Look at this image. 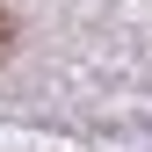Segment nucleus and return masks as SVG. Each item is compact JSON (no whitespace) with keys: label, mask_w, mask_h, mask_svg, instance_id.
Returning <instances> with one entry per match:
<instances>
[{"label":"nucleus","mask_w":152,"mask_h":152,"mask_svg":"<svg viewBox=\"0 0 152 152\" xmlns=\"http://www.w3.org/2000/svg\"><path fill=\"white\" fill-rule=\"evenodd\" d=\"M7 44H15V22H7V7H0V58H7Z\"/></svg>","instance_id":"f257e3e1"}]
</instances>
